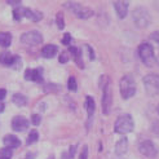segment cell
<instances>
[{
	"label": "cell",
	"instance_id": "cell-31",
	"mask_svg": "<svg viewBox=\"0 0 159 159\" xmlns=\"http://www.w3.org/2000/svg\"><path fill=\"white\" fill-rule=\"evenodd\" d=\"M150 39H152V40H154L155 43H158L159 44V31H154V33L150 35Z\"/></svg>",
	"mask_w": 159,
	"mask_h": 159
},
{
	"label": "cell",
	"instance_id": "cell-5",
	"mask_svg": "<svg viewBox=\"0 0 159 159\" xmlns=\"http://www.w3.org/2000/svg\"><path fill=\"white\" fill-rule=\"evenodd\" d=\"M142 83H144L145 91L149 96H157L159 94V75L157 74H148L146 76H144L142 79Z\"/></svg>",
	"mask_w": 159,
	"mask_h": 159
},
{
	"label": "cell",
	"instance_id": "cell-21",
	"mask_svg": "<svg viewBox=\"0 0 159 159\" xmlns=\"http://www.w3.org/2000/svg\"><path fill=\"white\" fill-rule=\"evenodd\" d=\"M38 140H39V133H38L36 129H33L27 136V145L34 144V142H36Z\"/></svg>",
	"mask_w": 159,
	"mask_h": 159
},
{
	"label": "cell",
	"instance_id": "cell-20",
	"mask_svg": "<svg viewBox=\"0 0 159 159\" xmlns=\"http://www.w3.org/2000/svg\"><path fill=\"white\" fill-rule=\"evenodd\" d=\"M85 109H87V113H88V115L92 116L93 113H94V109H96V104H94L93 98L89 97V96L85 98Z\"/></svg>",
	"mask_w": 159,
	"mask_h": 159
},
{
	"label": "cell",
	"instance_id": "cell-23",
	"mask_svg": "<svg viewBox=\"0 0 159 159\" xmlns=\"http://www.w3.org/2000/svg\"><path fill=\"white\" fill-rule=\"evenodd\" d=\"M23 12H25V8H22V7L16 8V9L13 11V18L16 21H20L23 17Z\"/></svg>",
	"mask_w": 159,
	"mask_h": 159
},
{
	"label": "cell",
	"instance_id": "cell-22",
	"mask_svg": "<svg viewBox=\"0 0 159 159\" xmlns=\"http://www.w3.org/2000/svg\"><path fill=\"white\" fill-rule=\"evenodd\" d=\"M12 155H13L12 149H8V148L0 149V159H11Z\"/></svg>",
	"mask_w": 159,
	"mask_h": 159
},
{
	"label": "cell",
	"instance_id": "cell-4",
	"mask_svg": "<svg viewBox=\"0 0 159 159\" xmlns=\"http://www.w3.org/2000/svg\"><path fill=\"white\" fill-rule=\"evenodd\" d=\"M139 56H140L141 61L144 62L146 66H149V67L154 66V63H155V54H154V49H153L152 44L142 43L139 47Z\"/></svg>",
	"mask_w": 159,
	"mask_h": 159
},
{
	"label": "cell",
	"instance_id": "cell-27",
	"mask_svg": "<svg viewBox=\"0 0 159 159\" xmlns=\"http://www.w3.org/2000/svg\"><path fill=\"white\" fill-rule=\"evenodd\" d=\"M152 131L154 134L159 136V120H154L153 124H152Z\"/></svg>",
	"mask_w": 159,
	"mask_h": 159
},
{
	"label": "cell",
	"instance_id": "cell-30",
	"mask_svg": "<svg viewBox=\"0 0 159 159\" xmlns=\"http://www.w3.org/2000/svg\"><path fill=\"white\" fill-rule=\"evenodd\" d=\"M70 43H71V35L70 34H65V36L62 38V44L69 45Z\"/></svg>",
	"mask_w": 159,
	"mask_h": 159
},
{
	"label": "cell",
	"instance_id": "cell-19",
	"mask_svg": "<svg viewBox=\"0 0 159 159\" xmlns=\"http://www.w3.org/2000/svg\"><path fill=\"white\" fill-rule=\"evenodd\" d=\"M12 43V35L9 33H0V47L8 48Z\"/></svg>",
	"mask_w": 159,
	"mask_h": 159
},
{
	"label": "cell",
	"instance_id": "cell-2",
	"mask_svg": "<svg viewBox=\"0 0 159 159\" xmlns=\"http://www.w3.org/2000/svg\"><path fill=\"white\" fill-rule=\"evenodd\" d=\"M119 88H120V94L124 100H128L134 96L136 93V82L132 75H124L120 79L119 83Z\"/></svg>",
	"mask_w": 159,
	"mask_h": 159
},
{
	"label": "cell",
	"instance_id": "cell-9",
	"mask_svg": "<svg viewBox=\"0 0 159 159\" xmlns=\"http://www.w3.org/2000/svg\"><path fill=\"white\" fill-rule=\"evenodd\" d=\"M139 150H140V153L146 158H155L158 155V149H157L154 142L150 141V140L142 141L139 146Z\"/></svg>",
	"mask_w": 159,
	"mask_h": 159
},
{
	"label": "cell",
	"instance_id": "cell-28",
	"mask_svg": "<svg viewBox=\"0 0 159 159\" xmlns=\"http://www.w3.org/2000/svg\"><path fill=\"white\" fill-rule=\"evenodd\" d=\"M79 159H88V146H84V148H83Z\"/></svg>",
	"mask_w": 159,
	"mask_h": 159
},
{
	"label": "cell",
	"instance_id": "cell-15",
	"mask_svg": "<svg viewBox=\"0 0 159 159\" xmlns=\"http://www.w3.org/2000/svg\"><path fill=\"white\" fill-rule=\"evenodd\" d=\"M23 17L29 18L30 21H34V22H38L43 18V14L39 12V11H33L30 8H25V12H23Z\"/></svg>",
	"mask_w": 159,
	"mask_h": 159
},
{
	"label": "cell",
	"instance_id": "cell-16",
	"mask_svg": "<svg viewBox=\"0 0 159 159\" xmlns=\"http://www.w3.org/2000/svg\"><path fill=\"white\" fill-rule=\"evenodd\" d=\"M58 52L57 45H53V44H48V45H44V48L42 49V56L45 58H52L54 57Z\"/></svg>",
	"mask_w": 159,
	"mask_h": 159
},
{
	"label": "cell",
	"instance_id": "cell-7",
	"mask_svg": "<svg viewBox=\"0 0 159 159\" xmlns=\"http://www.w3.org/2000/svg\"><path fill=\"white\" fill-rule=\"evenodd\" d=\"M102 89H104V94H102V113L105 115H109L111 110V104H113V92H111L110 79L104 84Z\"/></svg>",
	"mask_w": 159,
	"mask_h": 159
},
{
	"label": "cell",
	"instance_id": "cell-3",
	"mask_svg": "<svg viewBox=\"0 0 159 159\" xmlns=\"http://www.w3.org/2000/svg\"><path fill=\"white\" fill-rule=\"evenodd\" d=\"M133 125L134 124H133L132 116L128 115V114H124V115H120L116 119V122L114 124V131L119 134H127V133L132 132Z\"/></svg>",
	"mask_w": 159,
	"mask_h": 159
},
{
	"label": "cell",
	"instance_id": "cell-26",
	"mask_svg": "<svg viewBox=\"0 0 159 159\" xmlns=\"http://www.w3.org/2000/svg\"><path fill=\"white\" fill-rule=\"evenodd\" d=\"M57 26L60 30H62L65 27V23H63V17H62V13H58L57 14Z\"/></svg>",
	"mask_w": 159,
	"mask_h": 159
},
{
	"label": "cell",
	"instance_id": "cell-36",
	"mask_svg": "<svg viewBox=\"0 0 159 159\" xmlns=\"http://www.w3.org/2000/svg\"><path fill=\"white\" fill-rule=\"evenodd\" d=\"M4 109H5V105L3 104V102H0V113H3Z\"/></svg>",
	"mask_w": 159,
	"mask_h": 159
},
{
	"label": "cell",
	"instance_id": "cell-38",
	"mask_svg": "<svg viewBox=\"0 0 159 159\" xmlns=\"http://www.w3.org/2000/svg\"><path fill=\"white\" fill-rule=\"evenodd\" d=\"M48 159H54V157H52V155H51V157H49Z\"/></svg>",
	"mask_w": 159,
	"mask_h": 159
},
{
	"label": "cell",
	"instance_id": "cell-17",
	"mask_svg": "<svg viewBox=\"0 0 159 159\" xmlns=\"http://www.w3.org/2000/svg\"><path fill=\"white\" fill-rule=\"evenodd\" d=\"M127 150H128V141L127 139H122L116 142L115 145V153L116 155H123L127 153Z\"/></svg>",
	"mask_w": 159,
	"mask_h": 159
},
{
	"label": "cell",
	"instance_id": "cell-24",
	"mask_svg": "<svg viewBox=\"0 0 159 159\" xmlns=\"http://www.w3.org/2000/svg\"><path fill=\"white\" fill-rule=\"evenodd\" d=\"M67 87H69V89L70 91H76L78 89V84H76V79L74 78V76H71L70 79H69V84H67Z\"/></svg>",
	"mask_w": 159,
	"mask_h": 159
},
{
	"label": "cell",
	"instance_id": "cell-33",
	"mask_svg": "<svg viewBox=\"0 0 159 159\" xmlns=\"http://www.w3.org/2000/svg\"><path fill=\"white\" fill-rule=\"evenodd\" d=\"M5 96H7V89L0 88V100H4Z\"/></svg>",
	"mask_w": 159,
	"mask_h": 159
},
{
	"label": "cell",
	"instance_id": "cell-8",
	"mask_svg": "<svg viewBox=\"0 0 159 159\" xmlns=\"http://www.w3.org/2000/svg\"><path fill=\"white\" fill-rule=\"evenodd\" d=\"M20 40H21L22 44L33 47V45L40 44V43L43 42V36H42V34L39 33V31L33 30V31H27V33L22 34L21 38H20Z\"/></svg>",
	"mask_w": 159,
	"mask_h": 159
},
{
	"label": "cell",
	"instance_id": "cell-14",
	"mask_svg": "<svg viewBox=\"0 0 159 159\" xmlns=\"http://www.w3.org/2000/svg\"><path fill=\"white\" fill-rule=\"evenodd\" d=\"M4 145L8 149H16V148L21 146V141L16 136H13V134H7L4 137Z\"/></svg>",
	"mask_w": 159,
	"mask_h": 159
},
{
	"label": "cell",
	"instance_id": "cell-34",
	"mask_svg": "<svg viewBox=\"0 0 159 159\" xmlns=\"http://www.w3.org/2000/svg\"><path fill=\"white\" fill-rule=\"evenodd\" d=\"M21 2L20 0H8V4H11V5H18Z\"/></svg>",
	"mask_w": 159,
	"mask_h": 159
},
{
	"label": "cell",
	"instance_id": "cell-37",
	"mask_svg": "<svg viewBox=\"0 0 159 159\" xmlns=\"http://www.w3.org/2000/svg\"><path fill=\"white\" fill-rule=\"evenodd\" d=\"M155 62L158 63V65H159V53H158V56H157V57H155Z\"/></svg>",
	"mask_w": 159,
	"mask_h": 159
},
{
	"label": "cell",
	"instance_id": "cell-25",
	"mask_svg": "<svg viewBox=\"0 0 159 159\" xmlns=\"http://www.w3.org/2000/svg\"><path fill=\"white\" fill-rule=\"evenodd\" d=\"M40 120H42V118L39 114H33L31 115V122H33L34 125H39L40 124Z\"/></svg>",
	"mask_w": 159,
	"mask_h": 159
},
{
	"label": "cell",
	"instance_id": "cell-6",
	"mask_svg": "<svg viewBox=\"0 0 159 159\" xmlns=\"http://www.w3.org/2000/svg\"><path fill=\"white\" fill-rule=\"evenodd\" d=\"M65 8L70 9V12H73L76 17L82 18V20H87L93 16V11L91 8H87V7H83L78 3H74V2H70V3H66L65 4Z\"/></svg>",
	"mask_w": 159,
	"mask_h": 159
},
{
	"label": "cell",
	"instance_id": "cell-18",
	"mask_svg": "<svg viewBox=\"0 0 159 159\" xmlns=\"http://www.w3.org/2000/svg\"><path fill=\"white\" fill-rule=\"evenodd\" d=\"M12 101H13L17 106H26V104H27V97L23 96V94H21V93H14L13 97H12Z\"/></svg>",
	"mask_w": 159,
	"mask_h": 159
},
{
	"label": "cell",
	"instance_id": "cell-11",
	"mask_svg": "<svg viewBox=\"0 0 159 159\" xmlns=\"http://www.w3.org/2000/svg\"><path fill=\"white\" fill-rule=\"evenodd\" d=\"M0 62L5 66H13L14 63H20L21 60H20V57H17V56L11 54V52H3L0 54Z\"/></svg>",
	"mask_w": 159,
	"mask_h": 159
},
{
	"label": "cell",
	"instance_id": "cell-1",
	"mask_svg": "<svg viewBox=\"0 0 159 159\" xmlns=\"http://www.w3.org/2000/svg\"><path fill=\"white\" fill-rule=\"evenodd\" d=\"M132 20L137 27L145 29L152 23V16L145 7H137L132 12Z\"/></svg>",
	"mask_w": 159,
	"mask_h": 159
},
{
	"label": "cell",
	"instance_id": "cell-35",
	"mask_svg": "<svg viewBox=\"0 0 159 159\" xmlns=\"http://www.w3.org/2000/svg\"><path fill=\"white\" fill-rule=\"evenodd\" d=\"M62 159H71L69 153H62Z\"/></svg>",
	"mask_w": 159,
	"mask_h": 159
},
{
	"label": "cell",
	"instance_id": "cell-13",
	"mask_svg": "<svg viewBox=\"0 0 159 159\" xmlns=\"http://www.w3.org/2000/svg\"><path fill=\"white\" fill-rule=\"evenodd\" d=\"M128 7H129V3L124 2V0H120V2H115L114 3V8L116 11V14L119 16V18H124L127 16V13H128Z\"/></svg>",
	"mask_w": 159,
	"mask_h": 159
},
{
	"label": "cell",
	"instance_id": "cell-10",
	"mask_svg": "<svg viewBox=\"0 0 159 159\" xmlns=\"http://www.w3.org/2000/svg\"><path fill=\"white\" fill-rule=\"evenodd\" d=\"M12 128L17 132H23L29 128V120L25 116H14L12 119Z\"/></svg>",
	"mask_w": 159,
	"mask_h": 159
},
{
	"label": "cell",
	"instance_id": "cell-29",
	"mask_svg": "<svg viewBox=\"0 0 159 159\" xmlns=\"http://www.w3.org/2000/svg\"><path fill=\"white\" fill-rule=\"evenodd\" d=\"M67 61H69V54H67V52L61 53V56H60V63H66Z\"/></svg>",
	"mask_w": 159,
	"mask_h": 159
},
{
	"label": "cell",
	"instance_id": "cell-12",
	"mask_svg": "<svg viewBox=\"0 0 159 159\" xmlns=\"http://www.w3.org/2000/svg\"><path fill=\"white\" fill-rule=\"evenodd\" d=\"M25 78L31 82H38L40 83L43 80L42 76V69H27L25 73Z\"/></svg>",
	"mask_w": 159,
	"mask_h": 159
},
{
	"label": "cell",
	"instance_id": "cell-32",
	"mask_svg": "<svg viewBox=\"0 0 159 159\" xmlns=\"http://www.w3.org/2000/svg\"><path fill=\"white\" fill-rule=\"evenodd\" d=\"M75 153H76V145H71V146H70V152H69L70 158H74Z\"/></svg>",
	"mask_w": 159,
	"mask_h": 159
},
{
	"label": "cell",
	"instance_id": "cell-39",
	"mask_svg": "<svg viewBox=\"0 0 159 159\" xmlns=\"http://www.w3.org/2000/svg\"><path fill=\"white\" fill-rule=\"evenodd\" d=\"M157 110H158V114H159V105H158V109Z\"/></svg>",
	"mask_w": 159,
	"mask_h": 159
}]
</instances>
